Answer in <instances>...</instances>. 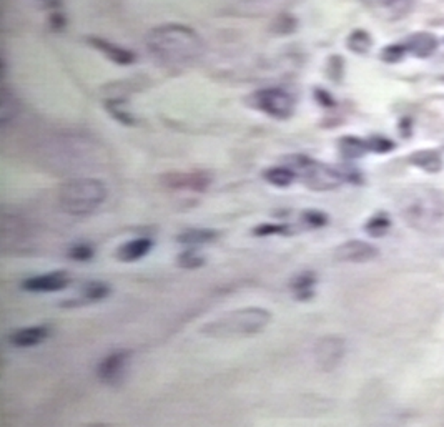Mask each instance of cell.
<instances>
[{
  "mask_svg": "<svg viewBox=\"0 0 444 427\" xmlns=\"http://www.w3.org/2000/svg\"><path fill=\"white\" fill-rule=\"evenodd\" d=\"M108 294H110V286L105 285V283H99V281L88 283L82 291V296H83L82 302L100 301L103 300V298H107ZM82 302H80V305H82Z\"/></svg>",
  "mask_w": 444,
  "mask_h": 427,
  "instance_id": "25",
  "label": "cell"
},
{
  "mask_svg": "<svg viewBox=\"0 0 444 427\" xmlns=\"http://www.w3.org/2000/svg\"><path fill=\"white\" fill-rule=\"evenodd\" d=\"M21 112V105L17 102V96L7 87L0 90V125L5 127L10 123Z\"/></svg>",
  "mask_w": 444,
  "mask_h": 427,
  "instance_id": "19",
  "label": "cell"
},
{
  "mask_svg": "<svg viewBox=\"0 0 444 427\" xmlns=\"http://www.w3.org/2000/svg\"><path fill=\"white\" fill-rule=\"evenodd\" d=\"M70 285L67 273L55 271V273L40 274V276H34L25 279L22 288L32 293H53V291H62Z\"/></svg>",
  "mask_w": 444,
  "mask_h": 427,
  "instance_id": "12",
  "label": "cell"
},
{
  "mask_svg": "<svg viewBox=\"0 0 444 427\" xmlns=\"http://www.w3.org/2000/svg\"><path fill=\"white\" fill-rule=\"evenodd\" d=\"M49 335V329L45 326H30L14 331L9 336V343L15 348H32L40 344Z\"/></svg>",
  "mask_w": 444,
  "mask_h": 427,
  "instance_id": "14",
  "label": "cell"
},
{
  "mask_svg": "<svg viewBox=\"0 0 444 427\" xmlns=\"http://www.w3.org/2000/svg\"><path fill=\"white\" fill-rule=\"evenodd\" d=\"M441 255H443V256H444V246H443V248H441Z\"/></svg>",
  "mask_w": 444,
  "mask_h": 427,
  "instance_id": "33",
  "label": "cell"
},
{
  "mask_svg": "<svg viewBox=\"0 0 444 427\" xmlns=\"http://www.w3.org/2000/svg\"><path fill=\"white\" fill-rule=\"evenodd\" d=\"M408 161L426 173H439L444 168L443 157L436 150H418L408 157Z\"/></svg>",
  "mask_w": 444,
  "mask_h": 427,
  "instance_id": "16",
  "label": "cell"
},
{
  "mask_svg": "<svg viewBox=\"0 0 444 427\" xmlns=\"http://www.w3.org/2000/svg\"><path fill=\"white\" fill-rule=\"evenodd\" d=\"M152 246H153L152 240H148V238L132 240V242L122 244V246L118 248V250H117V258L123 263L138 261V259L144 258L145 255L150 253Z\"/></svg>",
  "mask_w": 444,
  "mask_h": 427,
  "instance_id": "17",
  "label": "cell"
},
{
  "mask_svg": "<svg viewBox=\"0 0 444 427\" xmlns=\"http://www.w3.org/2000/svg\"><path fill=\"white\" fill-rule=\"evenodd\" d=\"M289 168L295 170V173L301 174V180L308 188L316 192H328V190L338 188L345 181V174L333 166L323 165L315 161L313 158L296 155L289 160Z\"/></svg>",
  "mask_w": 444,
  "mask_h": 427,
  "instance_id": "5",
  "label": "cell"
},
{
  "mask_svg": "<svg viewBox=\"0 0 444 427\" xmlns=\"http://www.w3.org/2000/svg\"><path fill=\"white\" fill-rule=\"evenodd\" d=\"M68 256L72 259H75V261H87V259L94 258V250L88 244H75Z\"/></svg>",
  "mask_w": 444,
  "mask_h": 427,
  "instance_id": "30",
  "label": "cell"
},
{
  "mask_svg": "<svg viewBox=\"0 0 444 427\" xmlns=\"http://www.w3.org/2000/svg\"><path fill=\"white\" fill-rule=\"evenodd\" d=\"M218 238V231L213 230H188L181 233L179 236V242L185 244H203L211 243Z\"/></svg>",
  "mask_w": 444,
  "mask_h": 427,
  "instance_id": "24",
  "label": "cell"
},
{
  "mask_svg": "<svg viewBox=\"0 0 444 427\" xmlns=\"http://www.w3.org/2000/svg\"><path fill=\"white\" fill-rule=\"evenodd\" d=\"M315 285H316V276L311 271H304V273L298 274L296 278H293L291 281V289L293 294H295L296 300L300 301H308L315 296Z\"/></svg>",
  "mask_w": 444,
  "mask_h": 427,
  "instance_id": "18",
  "label": "cell"
},
{
  "mask_svg": "<svg viewBox=\"0 0 444 427\" xmlns=\"http://www.w3.org/2000/svg\"><path fill=\"white\" fill-rule=\"evenodd\" d=\"M363 3L386 22L401 21L415 9V0H363Z\"/></svg>",
  "mask_w": 444,
  "mask_h": 427,
  "instance_id": "9",
  "label": "cell"
},
{
  "mask_svg": "<svg viewBox=\"0 0 444 427\" xmlns=\"http://www.w3.org/2000/svg\"><path fill=\"white\" fill-rule=\"evenodd\" d=\"M88 42H90V45L95 47L96 50H100L103 55L110 58L112 62H115V64L130 65L135 62L133 53L130 52V50L123 49V47H118V45L112 44V42L103 40V38H99V37H90L88 38Z\"/></svg>",
  "mask_w": 444,
  "mask_h": 427,
  "instance_id": "15",
  "label": "cell"
},
{
  "mask_svg": "<svg viewBox=\"0 0 444 427\" xmlns=\"http://www.w3.org/2000/svg\"><path fill=\"white\" fill-rule=\"evenodd\" d=\"M146 49L168 67H185L198 60L203 53L202 37L190 27L170 23L150 30L145 37Z\"/></svg>",
  "mask_w": 444,
  "mask_h": 427,
  "instance_id": "1",
  "label": "cell"
},
{
  "mask_svg": "<svg viewBox=\"0 0 444 427\" xmlns=\"http://www.w3.org/2000/svg\"><path fill=\"white\" fill-rule=\"evenodd\" d=\"M130 361V351H117L107 356L102 363L99 364V379L108 386H117L123 381V376L127 372V366Z\"/></svg>",
  "mask_w": 444,
  "mask_h": 427,
  "instance_id": "10",
  "label": "cell"
},
{
  "mask_svg": "<svg viewBox=\"0 0 444 427\" xmlns=\"http://www.w3.org/2000/svg\"><path fill=\"white\" fill-rule=\"evenodd\" d=\"M316 100H318V102L322 103L323 107H326V108L333 107V105H335V100L331 99L330 93L324 92V90H316Z\"/></svg>",
  "mask_w": 444,
  "mask_h": 427,
  "instance_id": "32",
  "label": "cell"
},
{
  "mask_svg": "<svg viewBox=\"0 0 444 427\" xmlns=\"http://www.w3.org/2000/svg\"><path fill=\"white\" fill-rule=\"evenodd\" d=\"M439 40L434 34L430 32H416L409 35L404 42V47L411 55L418 58H428L438 50Z\"/></svg>",
  "mask_w": 444,
  "mask_h": 427,
  "instance_id": "13",
  "label": "cell"
},
{
  "mask_svg": "<svg viewBox=\"0 0 444 427\" xmlns=\"http://www.w3.org/2000/svg\"><path fill=\"white\" fill-rule=\"evenodd\" d=\"M378 248L368 242L361 240H351L346 242L335 250V259L339 263H353V265H361V263L373 261L376 258Z\"/></svg>",
  "mask_w": 444,
  "mask_h": 427,
  "instance_id": "8",
  "label": "cell"
},
{
  "mask_svg": "<svg viewBox=\"0 0 444 427\" xmlns=\"http://www.w3.org/2000/svg\"><path fill=\"white\" fill-rule=\"evenodd\" d=\"M339 151L346 160H356V158L365 157V153L368 151V145L360 138L345 137L339 140Z\"/></svg>",
  "mask_w": 444,
  "mask_h": 427,
  "instance_id": "20",
  "label": "cell"
},
{
  "mask_svg": "<svg viewBox=\"0 0 444 427\" xmlns=\"http://www.w3.org/2000/svg\"><path fill=\"white\" fill-rule=\"evenodd\" d=\"M348 49L351 52L358 53V55H363V53H368L369 49L373 45V38L366 30H354V32L350 34L348 42H346Z\"/></svg>",
  "mask_w": 444,
  "mask_h": 427,
  "instance_id": "23",
  "label": "cell"
},
{
  "mask_svg": "<svg viewBox=\"0 0 444 427\" xmlns=\"http://www.w3.org/2000/svg\"><path fill=\"white\" fill-rule=\"evenodd\" d=\"M272 321V313L261 308L237 309L218 316L200 329L205 336L216 339H237L258 335Z\"/></svg>",
  "mask_w": 444,
  "mask_h": 427,
  "instance_id": "3",
  "label": "cell"
},
{
  "mask_svg": "<svg viewBox=\"0 0 444 427\" xmlns=\"http://www.w3.org/2000/svg\"><path fill=\"white\" fill-rule=\"evenodd\" d=\"M252 105L257 110L278 120L289 118L293 114V99L280 88L257 92L252 96Z\"/></svg>",
  "mask_w": 444,
  "mask_h": 427,
  "instance_id": "6",
  "label": "cell"
},
{
  "mask_svg": "<svg viewBox=\"0 0 444 427\" xmlns=\"http://www.w3.org/2000/svg\"><path fill=\"white\" fill-rule=\"evenodd\" d=\"M301 220L310 228H322L328 223V216L323 211H319V209H306L301 215Z\"/></svg>",
  "mask_w": 444,
  "mask_h": 427,
  "instance_id": "27",
  "label": "cell"
},
{
  "mask_svg": "<svg viewBox=\"0 0 444 427\" xmlns=\"http://www.w3.org/2000/svg\"><path fill=\"white\" fill-rule=\"evenodd\" d=\"M389 230H391V218H389L384 211L373 215L365 224V231L368 233L371 238H381V236H384Z\"/></svg>",
  "mask_w": 444,
  "mask_h": 427,
  "instance_id": "22",
  "label": "cell"
},
{
  "mask_svg": "<svg viewBox=\"0 0 444 427\" xmlns=\"http://www.w3.org/2000/svg\"><path fill=\"white\" fill-rule=\"evenodd\" d=\"M346 352V343L338 336H324L313 349L316 366L323 372H331L339 366Z\"/></svg>",
  "mask_w": 444,
  "mask_h": 427,
  "instance_id": "7",
  "label": "cell"
},
{
  "mask_svg": "<svg viewBox=\"0 0 444 427\" xmlns=\"http://www.w3.org/2000/svg\"><path fill=\"white\" fill-rule=\"evenodd\" d=\"M366 145H368V150L376 151V153H388V151L395 150V143H393L391 140L380 137V135L369 138L368 142H366Z\"/></svg>",
  "mask_w": 444,
  "mask_h": 427,
  "instance_id": "28",
  "label": "cell"
},
{
  "mask_svg": "<svg viewBox=\"0 0 444 427\" xmlns=\"http://www.w3.org/2000/svg\"><path fill=\"white\" fill-rule=\"evenodd\" d=\"M406 47L404 44H393V45H388L384 47L383 52H381V58H383L384 62H388V64H396V62L403 60L404 55H406Z\"/></svg>",
  "mask_w": 444,
  "mask_h": 427,
  "instance_id": "26",
  "label": "cell"
},
{
  "mask_svg": "<svg viewBox=\"0 0 444 427\" xmlns=\"http://www.w3.org/2000/svg\"><path fill=\"white\" fill-rule=\"evenodd\" d=\"M168 188L177 190H195V192H205L211 183V177L207 172H175L167 173L161 178Z\"/></svg>",
  "mask_w": 444,
  "mask_h": 427,
  "instance_id": "11",
  "label": "cell"
},
{
  "mask_svg": "<svg viewBox=\"0 0 444 427\" xmlns=\"http://www.w3.org/2000/svg\"><path fill=\"white\" fill-rule=\"evenodd\" d=\"M288 233L285 224H260L253 230V235L257 236H270V235H285Z\"/></svg>",
  "mask_w": 444,
  "mask_h": 427,
  "instance_id": "31",
  "label": "cell"
},
{
  "mask_svg": "<svg viewBox=\"0 0 444 427\" xmlns=\"http://www.w3.org/2000/svg\"><path fill=\"white\" fill-rule=\"evenodd\" d=\"M263 177L268 183L280 186V188H287V186L295 181L296 173L295 170H291L289 166H275V168L266 170Z\"/></svg>",
  "mask_w": 444,
  "mask_h": 427,
  "instance_id": "21",
  "label": "cell"
},
{
  "mask_svg": "<svg viewBox=\"0 0 444 427\" xmlns=\"http://www.w3.org/2000/svg\"><path fill=\"white\" fill-rule=\"evenodd\" d=\"M105 185L95 178H75L62 185L59 192L60 207L73 216L94 213L105 201Z\"/></svg>",
  "mask_w": 444,
  "mask_h": 427,
  "instance_id": "4",
  "label": "cell"
},
{
  "mask_svg": "<svg viewBox=\"0 0 444 427\" xmlns=\"http://www.w3.org/2000/svg\"><path fill=\"white\" fill-rule=\"evenodd\" d=\"M397 211L413 230L426 235L444 231V193L428 185L404 190L397 200Z\"/></svg>",
  "mask_w": 444,
  "mask_h": 427,
  "instance_id": "2",
  "label": "cell"
},
{
  "mask_svg": "<svg viewBox=\"0 0 444 427\" xmlns=\"http://www.w3.org/2000/svg\"><path fill=\"white\" fill-rule=\"evenodd\" d=\"M179 263H180V266L190 268V270H193V268L203 266L205 265V258L196 253V251L192 250V251H185V253H181L180 258H179Z\"/></svg>",
  "mask_w": 444,
  "mask_h": 427,
  "instance_id": "29",
  "label": "cell"
}]
</instances>
